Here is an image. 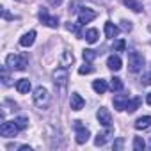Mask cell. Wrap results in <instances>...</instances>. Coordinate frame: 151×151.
<instances>
[{
  "instance_id": "obj_1",
  "label": "cell",
  "mask_w": 151,
  "mask_h": 151,
  "mask_svg": "<svg viewBox=\"0 0 151 151\" xmlns=\"http://www.w3.org/2000/svg\"><path fill=\"white\" fill-rule=\"evenodd\" d=\"M6 66H7L9 69H13V71H23V69H27V66H29V59H27V55L11 53V55H7V59H6Z\"/></svg>"
},
{
  "instance_id": "obj_2",
  "label": "cell",
  "mask_w": 151,
  "mask_h": 151,
  "mask_svg": "<svg viewBox=\"0 0 151 151\" xmlns=\"http://www.w3.org/2000/svg\"><path fill=\"white\" fill-rule=\"evenodd\" d=\"M32 100H34L36 107H39V109H48V105H50V101H52V96H50V93H48L46 87L39 86V87L34 89Z\"/></svg>"
},
{
  "instance_id": "obj_3",
  "label": "cell",
  "mask_w": 151,
  "mask_h": 151,
  "mask_svg": "<svg viewBox=\"0 0 151 151\" xmlns=\"http://www.w3.org/2000/svg\"><path fill=\"white\" fill-rule=\"evenodd\" d=\"M146 60H144V55L139 53V52H130L128 53V69L132 73H139L142 68H144Z\"/></svg>"
},
{
  "instance_id": "obj_4",
  "label": "cell",
  "mask_w": 151,
  "mask_h": 151,
  "mask_svg": "<svg viewBox=\"0 0 151 151\" xmlns=\"http://www.w3.org/2000/svg\"><path fill=\"white\" fill-rule=\"evenodd\" d=\"M52 78H53V84L55 87L59 89H64L68 86V80H69V73H68V68H57L53 73H52Z\"/></svg>"
},
{
  "instance_id": "obj_5",
  "label": "cell",
  "mask_w": 151,
  "mask_h": 151,
  "mask_svg": "<svg viewBox=\"0 0 151 151\" xmlns=\"http://www.w3.org/2000/svg\"><path fill=\"white\" fill-rule=\"evenodd\" d=\"M20 130H22V128L18 126L16 119H13V121H2V126H0V135L11 139V137H16V133H18Z\"/></svg>"
},
{
  "instance_id": "obj_6",
  "label": "cell",
  "mask_w": 151,
  "mask_h": 151,
  "mask_svg": "<svg viewBox=\"0 0 151 151\" xmlns=\"http://www.w3.org/2000/svg\"><path fill=\"white\" fill-rule=\"evenodd\" d=\"M73 123H75V130H77V133H75L77 142H78V144H86V142L89 140V137H91L89 128H86V126L82 124V121H73Z\"/></svg>"
},
{
  "instance_id": "obj_7",
  "label": "cell",
  "mask_w": 151,
  "mask_h": 151,
  "mask_svg": "<svg viewBox=\"0 0 151 151\" xmlns=\"http://www.w3.org/2000/svg\"><path fill=\"white\" fill-rule=\"evenodd\" d=\"M39 20H41V23H45L50 29H57L59 27V18L57 16H52L46 9H41L39 11Z\"/></svg>"
},
{
  "instance_id": "obj_8",
  "label": "cell",
  "mask_w": 151,
  "mask_h": 151,
  "mask_svg": "<svg viewBox=\"0 0 151 151\" xmlns=\"http://www.w3.org/2000/svg\"><path fill=\"white\" fill-rule=\"evenodd\" d=\"M112 137H114V130H112L110 126H105V130H103V132H100V133L96 135L94 144H96V146H105Z\"/></svg>"
},
{
  "instance_id": "obj_9",
  "label": "cell",
  "mask_w": 151,
  "mask_h": 151,
  "mask_svg": "<svg viewBox=\"0 0 151 151\" xmlns=\"http://www.w3.org/2000/svg\"><path fill=\"white\" fill-rule=\"evenodd\" d=\"M94 18H96V13H94L93 9H86V7H82L80 13H78V25H86V23L93 22Z\"/></svg>"
},
{
  "instance_id": "obj_10",
  "label": "cell",
  "mask_w": 151,
  "mask_h": 151,
  "mask_svg": "<svg viewBox=\"0 0 151 151\" xmlns=\"http://www.w3.org/2000/svg\"><path fill=\"white\" fill-rule=\"evenodd\" d=\"M96 117H98V121H100L103 126H110V124H112V114H110V110H109V109H105V107L98 109Z\"/></svg>"
},
{
  "instance_id": "obj_11",
  "label": "cell",
  "mask_w": 151,
  "mask_h": 151,
  "mask_svg": "<svg viewBox=\"0 0 151 151\" xmlns=\"http://www.w3.org/2000/svg\"><path fill=\"white\" fill-rule=\"evenodd\" d=\"M84 98L78 94V93H73L71 94V98H69V107H71V110H75V112H78V110H82L84 109Z\"/></svg>"
},
{
  "instance_id": "obj_12",
  "label": "cell",
  "mask_w": 151,
  "mask_h": 151,
  "mask_svg": "<svg viewBox=\"0 0 151 151\" xmlns=\"http://www.w3.org/2000/svg\"><path fill=\"white\" fill-rule=\"evenodd\" d=\"M107 66H109V69H112V71H119L121 66H123V60H121L119 55H110V57L107 59Z\"/></svg>"
},
{
  "instance_id": "obj_13",
  "label": "cell",
  "mask_w": 151,
  "mask_h": 151,
  "mask_svg": "<svg viewBox=\"0 0 151 151\" xmlns=\"http://www.w3.org/2000/svg\"><path fill=\"white\" fill-rule=\"evenodd\" d=\"M34 41H36V30H29V32L23 34V37L20 39V45L25 46V48H29V46L34 45Z\"/></svg>"
},
{
  "instance_id": "obj_14",
  "label": "cell",
  "mask_w": 151,
  "mask_h": 151,
  "mask_svg": "<svg viewBox=\"0 0 151 151\" xmlns=\"http://www.w3.org/2000/svg\"><path fill=\"white\" fill-rule=\"evenodd\" d=\"M128 96L126 94H117L116 98H114V107H116V110H126V103H128Z\"/></svg>"
},
{
  "instance_id": "obj_15",
  "label": "cell",
  "mask_w": 151,
  "mask_h": 151,
  "mask_svg": "<svg viewBox=\"0 0 151 151\" xmlns=\"http://www.w3.org/2000/svg\"><path fill=\"white\" fill-rule=\"evenodd\" d=\"M117 34H119V27L114 25L112 22H107L105 23V36L109 39H114V37H117Z\"/></svg>"
},
{
  "instance_id": "obj_16",
  "label": "cell",
  "mask_w": 151,
  "mask_h": 151,
  "mask_svg": "<svg viewBox=\"0 0 151 151\" xmlns=\"http://www.w3.org/2000/svg\"><path fill=\"white\" fill-rule=\"evenodd\" d=\"M73 62H75V55H73V52L64 50V52H62V57H60V66H62V68H69Z\"/></svg>"
},
{
  "instance_id": "obj_17",
  "label": "cell",
  "mask_w": 151,
  "mask_h": 151,
  "mask_svg": "<svg viewBox=\"0 0 151 151\" xmlns=\"http://www.w3.org/2000/svg\"><path fill=\"white\" fill-rule=\"evenodd\" d=\"M30 80L29 78H20L18 82H16V91L20 93V94H27L29 91H30Z\"/></svg>"
},
{
  "instance_id": "obj_18",
  "label": "cell",
  "mask_w": 151,
  "mask_h": 151,
  "mask_svg": "<svg viewBox=\"0 0 151 151\" xmlns=\"http://www.w3.org/2000/svg\"><path fill=\"white\" fill-rule=\"evenodd\" d=\"M137 130H146V128H151V116H142L135 121L133 124Z\"/></svg>"
},
{
  "instance_id": "obj_19",
  "label": "cell",
  "mask_w": 151,
  "mask_h": 151,
  "mask_svg": "<svg viewBox=\"0 0 151 151\" xmlns=\"http://www.w3.org/2000/svg\"><path fill=\"white\" fill-rule=\"evenodd\" d=\"M123 4H124L128 9H132L133 13H142V11H144V7H142V4L139 2V0H123Z\"/></svg>"
},
{
  "instance_id": "obj_20",
  "label": "cell",
  "mask_w": 151,
  "mask_h": 151,
  "mask_svg": "<svg viewBox=\"0 0 151 151\" xmlns=\"http://www.w3.org/2000/svg\"><path fill=\"white\" fill-rule=\"evenodd\" d=\"M93 89L98 93V94H103V93H107V89H109V84H107V80H94L93 82Z\"/></svg>"
},
{
  "instance_id": "obj_21",
  "label": "cell",
  "mask_w": 151,
  "mask_h": 151,
  "mask_svg": "<svg viewBox=\"0 0 151 151\" xmlns=\"http://www.w3.org/2000/svg\"><path fill=\"white\" fill-rule=\"evenodd\" d=\"M84 37H86V41L87 43H96L98 41V37H100V32L96 30V29H89V30H86V34H84Z\"/></svg>"
},
{
  "instance_id": "obj_22",
  "label": "cell",
  "mask_w": 151,
  "mask_h": 151,
  "mask_svg": "<svg viewBox=\"0 0 151 151\" xmlns=\"http://www.w3.org/2000/svg\"><path fill=\"white\" fill-rule=\"evenodd\" d=\"M139 107H140V98H132V100H128V103H126L128 114H133Z\"/></svg>"
},
{
  "instance_id": "obj_23",
  "label": "cell",
  "mask_w": 151,
  "mask_h": 151,
  "mask_svg": "<svg viewBox=\"0 0 151 151\" xmlns=\"http://www.w3.org/2000/svg\"><path fill=\"white\" fill-rule=\"evenodd\" d=\"M142 86H151V66L146 68V71L142 73V78H140Z\"/></svg>"
},
{
  "instance_id": "obj_24",
  "label": "cell",
  "mask_w": 151,
  "mask_h": 151,
  "mask_svg": "<svg viewBox=\"0 0 151 151\" xmlns=\"http://www.w3.org/2000/svg\"><path fill=\"white\" fill-rule=\"evenodd\" d=\"M109 87H110V89H112L114 93H117V91H121V89H123V82H121V78H116V77H114V78L110 80V84H109Z\"/></svg>"
},
{
  "instance_id": "obj_25",
  "label": "cell",
  "mask_w": 151,
  "mask_h": 151,
  "mask_svg": "<svg viewBox=\"0 0 151 151\" xmlns=\"http://www.w3.org/2000/svg\"><path fill=\"white\" fill-rule=\"evenodd\" d=\"M144 147H146L144 139H142V137H135V139H133V149H135V151H142Z\"/></svg>"
},
{
  "instance_id": "obj_26",
  "label": "cell",
  "mask_w": 151,
  "mask_h": 151,
  "mask_svg": "<svg viewBox=\"0 0 151 151\" xmlns=\"http://www.w3.org/2000/svg\"><path fill=\"white\" fill-rule=\"evenodd\" d=\"M82 55H84V59H86L87 62H91V60H94V59L98 57V53H96L94 50H91V48H87V50H84V53H82Z\"/></svg>"
},
{
  "instance_id": "obj_27",
  "label": "cell",
  "mask_w": 151,
  "mask_h": 151,
  "mask_svg": "<svg viewBox=\"0 0 151 151\" xmlns=\"http://www.w3.org/2000/svg\"><path fill=\"white\" fill-rule=\"evenodd\" d=\"M78 73H80V75H89V73H93L91 62H86L84 66H80V68H78Z\"/></svg>"
},
{
  "instance_id": "obj_28",
  "label": "cell",
  "mask_w": 151,
  "mask_h": 151,
  "mask_svg": "<svg viewBox=\"0 0 151 151\" xmlns=\"http://www.w3.org/2000/svg\"><path fill=\"white\" fill-rule=\"evenodd\" d=\"M16 123H18V126H20L22 130H25V128L29 126V119H27L25 116H20V117H16Z\"/></svg>"
},
{
  "instance_id": "obj_29",
  "label": "cell",
  "mask_w": 151,
  "mask_h": 151,
  "mask_svg": "<svg viewBox=\"0 0 151 151\" xmlns=\"http://www.w3.org/2000/svg\"><path fill=\"white\" fill-rule=\"evenodd\" d=\"M9 80L11 78H9V73H7V66H4L2 68V82H4V86H11Z\"/></svg>"
},
{
  "instance_id": "obj_30",
  "label": "cell",
  "mask_w": 151,
  "mask_h": 151,
  "mask_svg": "<svg viewBox=\"0 0 151 151\" xmlns=\"http://www.w3.org/2000/svg\"><path fill=\"white\" fill-rule=\"evenodd\" d=\"M114 46H116V50H117V52H124V48H126V43H124V39H117Z\"/></svg>"
},
{
  "instance_id": "obj_31",
  "label": "cell",
  "mask_w": 151,
  "mask_h": 151,
  "mask_svg": "<svg viewBox=\"0 0 151 151\" xmlns=\"http://www.w3.org/2000/svg\"><path fill=\"white\" fill-rule=\"evenodd\" d=\"M66 29H68V30H71V32H75V34H78L77 25H73V23H68V25H66Z\"/></svg>"
},
{
  "instance_id": "obj_32",
  "label": "cell",
  "mask_w": 151,
  "mask_h": 151,
  "mask_svg": "<svg viewBox=\"0 0 151 151\" xmlns=\"http://www.w3.org/2000/svg\"><path fill=\"white\" fill-rule=\"evenodd\" d=\"M121 23H123V25H121V27H123V29H124V30H132V23H130V22H126V20H123V22H121Z\"/></svg>"
},
{
  "instance_id": "obj_33",
  "label": "cell",
  "mask_w": 151,
  "mask_h": 151,
  "mask_svg": "<svg viewBox=\"0 0 151 151\" xmlns=\"http://www.w3.org/2000/svg\"><path fill=\"white\" fill-rule=\"evenodd\" d=\"M62 2H64V0H48V4H50V6H60Z\"/></svg>"
},
{
  "instance_id": "obj_34",
  "label": "cell",
  "mask_w": 151,
  "mask_h": 151,
  "mask_svg": "<svg viewBox=\"0 0 151 151\" xmlns=\"http://www.w3.org/2000/svg\"><path fill=\"white\" fill-rule=\"evenodd\" d=\"M121 147H123V140L119 139V140H117V142L114 144V149H121Z\"/></svg>"
},
{
  "instance_id": "obj_35",
  "label": "cell",
  "mask_w": 151,
  "mask_h": 151,
  "mask_svg": "<svg viewBox=\"0 0 151 151\" xmlns=\"http://www.w3.org/2000/svg\"><path fill=\"white\" fill-rule=\"evenodd\" d=\"M20 151H32L30 146H20Z\"/></svg>"
},
{
  "instance_id": "obj_36",
  "label": "cell",
  "mask_w": 151,
  "mask_h": 151,
  "mask_svg": "<svg viewBox=\"0 0 151 151\" xmlns=\"http://www.w3.org/2000/svg\"><path fill=\"white\" fill-rule=\"evenodd\" d=\"M146 101H147V105H151V93L147 94V98H146Z\"/></svg>"
},
{
  "instance_id": "obj_37",
  "label": "cell",
  "mask_w": 151,
  "mask_h": 151,
  "mask_svg": "<svg viewBox=\"0 0 151 151\" xmlns=\"http://www.w3.org/2000/svg\"><path fill=\"white\" fill-rule=\"evenodd\" d=\"M149 149H151V139H149Z\"/></svg>"
}]
</instances>
